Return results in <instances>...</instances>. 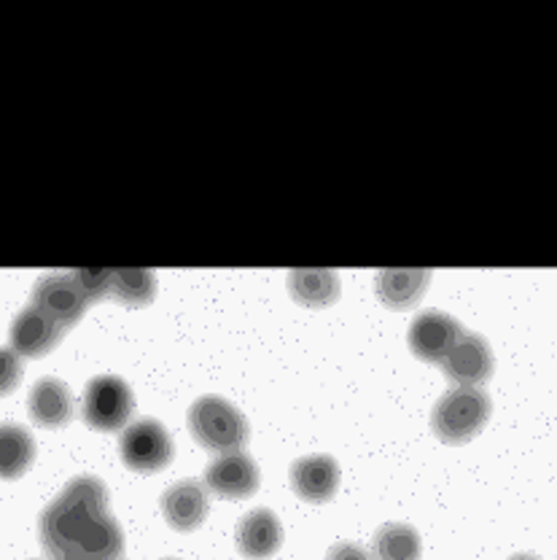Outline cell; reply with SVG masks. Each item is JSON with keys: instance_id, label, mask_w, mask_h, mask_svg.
Masks as SVG:
<instances>
[{"instance_id": "cell-6", "label": "cell", "mask_w": 557, "mask_h": 560, "mask_svg": "<svg viewBox=\"0 0 557 560\" xmlns=\"http://www.w3.org/2000/svg\"><path fill=\"white\" fill-rule=\"evenodd\" d=\"M463 337L461 324L452 318L450 313L442 311H423L412 320L410 326V350L420 361H428V364H442L455 342Z\"/></svg>"}, {"instance_id": "cell-23", "label": "cell", "mask_w": 557, "mask_h": 560, "mask_svg": "<svg viewBox=\"0 0 557 560\" xmlns=\"http://www.w3.org/2000/svg\"><path fill=\"white\" fill-rule=\"evenodd\" d=\"M509 560H542V558L531 556V552H518V556H512Z\"/></svg>"}, {"instance_id": "cell-13", "label": "cell", "mask_w": 557, "mask_h": 560, "mask_svg": "<svg viewBox=\"0 0 557 560\" xmlns=\"http://www.w3.org/2000/svg\"><path fill=\"white\" fill-rule=\"evenodd\" d=\"M208 488L200 480H181L170 486L162 495V515L176 530H194L205 523Z\"/></svg>"}, {"instance_id": "cell-5", "label": "cell", "mask_w": 557, "mask_h": 560, "mask_svg": "<svg viewBox=\"0 0 557 560\" xmlns=\"http://www.w3.org/2000/svg\"><path fill=\"white\" fill-rule=\"evenodd\" d=\"M119 453L125 466H130L132 471H159L170 464L176 447L159 420L143 418L127 425Z\"/></svg>"}, {"instance_id": "cell-1", "label": "cell", "mask_w": 557, "mask_h": 560, "mask_svg": "<svg viewBox=\"0 0 557 560\" xmlns=\"http://www.w3.org/2000/svg\"><path fill=\"white\" fill-rule=\"evenodd\" d=\"M108 512V488L103 480L92 475L73 477L62 493L51 501L40 515V541H44L46 552L57 556V552L68 550V547L79 545L81 536L90 530V525L100 515Z\"/></svg>"}, {"instance_id": "cell-9", "label": "cell", "mask_w": 557, "mask_h": 560, "mask_svg": "<svg viewBox=\"0 0 557 560\" xmlns=\"http://www.w3.org/2000/svg\"><path fill=\"white\" fill-rule=\"evenodd\" d=\"M259 482L257 460L242 451L216 455L205 469V488L222 499H248L257 493Z\"/></svg>"}, {"instance_id": "cell-3", "label": "cell", "mask_w": 557, "mask_h": 560, "mask_svg": "<svg viewBox=\"0 0 557 560\" xmlns=\"http://www.w3.org/2000/svg\"><path fill=\"white\" fill-rule=\"evenodd\" d=\"M493 401L483 388H452L434 405L431 429L445 445H466L490 420Z\"/></svg>"}, {"instance_id": "cell-16", "label": "cell", "mask_w": 557, "mask_h": 560, "mask_svg": "<svg viewBox=\"0 0 557 560\" xmlns=\"http://www.w3.org/2000/svg\"><path fill=\"white\" fill-rule=\"evenodd\" d=\"M36 460V440L25 425L0 423V480H16Z\"/></svg>"}, {"instance_id": "cell-21", "label": "cell", "mask_w": 557, "mask_h": 560, "mask_svg": "<svg viewBox=\"0 0 557 560\" xmlns=\"http://www.w3.org/2000/svg\"><path fill=\"white\" fill-rule=\"evenodd\" d=\"M22 381V361L11 348H0V396L11 394Z\"/></svg>"}, {"instance_id": "cell-17", "label": "cell", "mask_w": 557, "mask_h": 560, "mask_svg": "<svg viewBox=\"0 0 557 560\" xmlns=\"http://www.w3.org/2000/svg\"><path fill=\"white\" fill-rule=\"evenodd\" d=\"M288 291L305 307H329L340 296V278L332 270L288 272Z\"/></svg>"}, {"instance_id": "cell-24", "label": "cell", "mask_w": 557, "mask_h": 560, "mask_svg": "<svg viewBox=\"0 0 557 560\" xmlns=\"http://www.w3.org/2000/svg\"><path fill=\"white\" fill-rule=\"evenodd\" d=\"M165 560H178V558H165Z\"/></svg>"}, {"instance_id": "cell-10", "label": "cell", "mask_w": 557, "mask_h": 560, "mask_svg": "<svg viewBox=\"0 0 557 560\" xmlns=\"http://www.w3.org/2000/svg\"><path fill=\"white\" fill-rule=\"evenodd\" d=\"M62 331L66 329L55 318H49L40 307L27 305L11 324V350L16 355H25V359H40V355H46L60 342Z\"/></svg>"}, {"instance_id": "cell-7", "label": "cell", "mask_w": 557, "mask_h": 560, "mask_svg": "<svg viewBox=\"0 0 557 560\" xmlns=\"http://www.w3.org/2000/svg\"><path fill=\"white\" fill-rule=\"evenodd\" d=\"M493 370H496V355H493L490 342L472 331H463L461 340L442 361L445 375L461 388H479L490 381Z\"/></svg>"}, {"instance_id": "cell-20", "label": "cell", "mask_w": 557, "mask_h": 560, "mask_svg": "<svg viewBox=\"0 0 557 560\" xmlns=\"http://www.w3.org/2000/svg\"><path fill=\"white\" fill-rule=\"evenodd\" d=\"M73 278H75V283L81 285V291H84L86 300L90 302L111 296L114 270H75Z\"/></svg>"}, {"instance_id": "cell-2", "label": "cell", "mask_w": 557, "mask_h": 560, "mask_svg": "<svg viewBox=\"0 0 557 560\" xmlns=\"http://www.w3.org/2000/svg\"><path fill=\"white\" fill-rule=\"evenodd\" d=\"M189 431L205 451L218 455L242 451L251 436L246 416L222 396H200L191 405Z\"/></svg>"}, {"instance_id": "cell-12", "label": "cell", "mask_w": 557, "mask_h": 560, "mask_svg": "<svg viewBox=\"0 0 557 560\" xmlns=\"http://www.w3.org/2000/svg\"><path fill=\"white\" fill-rule=\"evenodd\" d=\"M237 550L248 560H266L275 556L283 545V525L272 510L248 512L240 523H237Z\"/></svg>"}, {"instance_id": "cell-18", "label": "cell", "mask_w": 557, "mask_h": 560, "mask_svg": "<svg viewBox=\"0 0 557 560\" xmlns=\"http://www.w3.org/2000/svg\"><path fill=\"white\" fill-rule=\"evenodd\" d=\"M375 560H420V534L407 523H386L371 539Z\"/></svg>"}, {"instance_id": "cell-19", "label": "cell", "mask_w": 557, "mask_h": 560, "mask_svg": "<svg viewBox=\"0 0 557 560\" xmlns=\"http://www.w3.org/2000/svg\"><path fill=\"white\" fill-rule=\"evenodd\" d=\"M111 296L130 307L149 305L156 296V276L151 270H114Z\"/></svg>"}, {"instance_id": "cell-8", "label": "cell", "mask_w": 557, "mask_h": 560, "mask_svg": "<svg viewBox=\"0 0 557 560\" xmlns=\"http://www.w3.org/2000/svg\"><path fill=\"white\" fill-rule=\"evenodd\" d=\"M33 305L40 307L49 318H55L62 329L79 324L81 315L90 307V300L75 283L73 272H55L44 276L33 289Z\"/></svg>"}, {"instance_id": "cell-22", "label": "cell", "mask_w": 557, "mask_h": 560, "mask_svg": "<svg viewBox=\"0 0 557 560\" xmlns=\"http://www.w3.org/2000/svg\"><path fill=\"white\" fill-rule=\"evenodd\" d=\"M327 560H371V558L364 547L353 545V541H340V545H334L332 550H329Z\"/></svg>"}, {"instance_id": "cell-4", "label": "cell", "mask_w": 557, "mask_h": 560, "mask_svg": "<svg viewBox=\"0 0 557 560\" xmlns=\"http://www.w3.org/2000/svg\"><path fill=\"white\" fill-rule=\"evenodd\" d=\"M132 410H135V396L121 377L100 375L86 385L81 416L95 431L108 434V431L125 429Z\"/></svg>"}, {"instance_id": "cell-15", "label": "cell", "mask_w": 557, "mask_h": 560, "mask_svg": "<svg viewBox=\"0 0 557 560\" xmlns=\"http://www.w3.org/2000/svg\"><path fill=\"white\" fill-rule=\"evenodd\" d=\"M428 283H431V272L428 270H382L377 272L375 289L382 305L393 307V311H410L426 294Z\"/></svg>"}, {"instance_id": "cell-14", "label": "cell", "mask_w": 557, "mask_h": 560, "mask_svg": "<svg viewBox=\"0 0 557 560\" xmlns=\"http://www.w3.org/2000/svg\"><path fill=\"white\" fill-rule=\"evenodd\" d=\"M27 412L44 429H62L73 418L71 388L57 377H40L27 396Z\"/></svg>"}, {"instance_id": "cell-11", "label": "cell", "mask_w": 557, "mask_h": 560, "mask_svg": "<svg viewBox=\"0 0 557 560\" xmlns=\"http://www.w3.org/2000/svg\"><path fill=\"white\" fill-rule=\"evenodd\" d=\"M292 488L301 501L327 504L340 490V464L329 455H305L292 466Z\"/></svg>"}]
</instances>
